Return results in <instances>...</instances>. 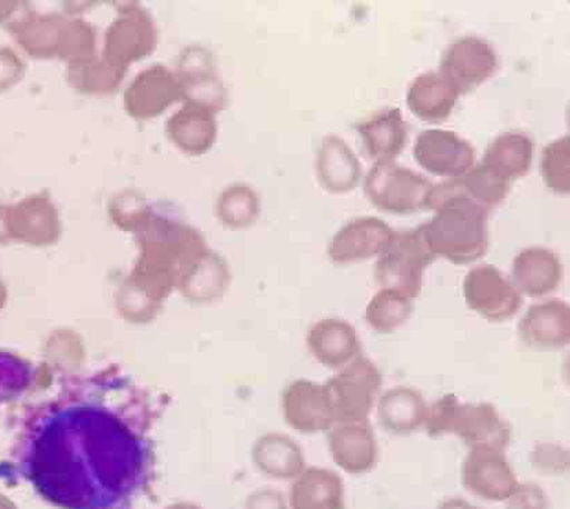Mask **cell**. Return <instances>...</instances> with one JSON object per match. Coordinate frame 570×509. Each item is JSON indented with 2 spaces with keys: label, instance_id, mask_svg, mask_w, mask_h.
<instances>
[{
  "label": "cell",
  "instance_id": "1",
  "mask_svg": "<svg viewBox=\"0 0 570 509\" xmlns=\"http://www.w3.org/2000/svg\"><path fill=\"white\" fill-rule=\"evenodd\" d=\"M147 447L134 427L101 403L50 410L29 433L26 476L63 509H119L147 476Z\"/></svg>",
  "mask_w": 570,
  "mask_h": 509
},
{
  "label": "cell",
  "instance_id": "2",
  "mask_svg": "<svg viewBox=\"0 0 570 509\" xmlns=\"http://www.w3.org/2000/svg\"><path fill=\"white\" fill-rule=\"evenodd\" d=\"M22 53L38 61L67 66L98 54V32L81 16L38 13L29 8L8 27Z\"/></svg>",
  "mask_w": 570,
  "mask_h": 509
},
{
  "label": "cell",
  "instance_id": "3",
  "mask_svg": "<svg viewBox=\"0 0 570 509\" xmlns=\"http://www.w3.org/2000/svg\"><path fill=\"white\" fill-rule=\"evenodd\" d=\"M432 211L433 218L421 224V229L435 258L466 266L485 257L490 248V213L462 196H451L440 201Z\"/></svg>",
  "mask_w": 570,
  "mask_h": 509
},
{
  "label": "cell",
  "instance_id": "4",
  "mask_svg": "<svg viewBox=\"0 0 570 509\" xmlns=\"http://www.w3.org/2000/svg\"><path fill=\"white\" fill-rule=\"evenodd\" d=\"M424 432L430 438L456 437L470 449L508 450L513 430L491 402H463L445 395L429 405Z\"/></svg>",
  "mask_w": 570,
  "mask_h": 509
},
{
  "label": "cell",
  "instance_id": "5",
  "mask_svg": "<svg viewBox=\"0 0 570 509\" xmlns=\"http://www.w3.org/2000/svg\"><path fill=\"white\" fill-rule=\"evenodd\" d=\"M159 29L154 16L138 2L120 4L105 29L101 56L115 67L129 72L134 63L155 53Z\"/></svg>",
  "mask_w": 570,
  "mask_h": 509
},
{
  "label": "cell",
  "instance_id": "6",
  "mask_svg": "<svg viewBox=\"0 0 570 509\" xmlns=\"http://www.w3.org/2000/svg\"><path fill=\"white\" fill-rule=\"evenodd\" d=\"M382 386L380 368L364 355L337 370L333 378L324 383L335 423L370 420L381 396Z\"/></svg>",
  "mask_w": 570,
  "mask_h": 509
},
{
  "label": "cell",
  "instance_id": "7",
  "mask_svg": "<svg viewBox=\"0 0 570 509\" xmlns=\"http://www.w3.org/2000/svg\"><path fill=\"white\" fill-rule=\"evenodd\" d=\"M433 183L422 173L392 163H375L364 179L366 199L377 210L393 216H412L426 210Z\"/></svg>",
  "mask_w": 570,
  "mask_h": 509
},
{
  "label": "cell",
  "instance_id": "8",
  "mask_svg": "<svg viewBox=\"0 0 570 509\" xmlns=\"http://www.w3.org/2000/svg\"><path fill=\"white\" fill-rule=\"evenodd\" d=\"M435 259L423 239L421 227L401 231L393 244L377 258L374 277L381 288L394 289L416 300L422 292L424 273Z\"/></svg>",
  "mask_w": 570,
  "mask_h": 509
},
{
  "label": "cell",
  "instance_id": "9",
  "mask_svg": "<svg viewBox=\"0 0 570 509\" xmlns=\"http://www.w3.org/2000/svg\"><path fill=\"white\" fill-rule=\"evenodd\" d=\"M463 297L471 311L493 323L513 320L523 305L510 277L493 265L470 269L463 280Z\"/></svg>",
  "mask_w": 570,
  "mask_h": 509
},
{
  "label": "cell",
  "instance_id": "10",
  "mask_svg": "<svg viewBox=\"0 0 570 509\" xmlns=\"http://www.w3.org/2000/svg\"><path fill=\"white\" fill-rule=\"evenodd\" d=\"M184 102V84L173 68L154 63L127 84L124 108L129 118L150 121Z\"/></svg>",
  "mask_w": 570,
  "mask_h": 509
},
{
  "label": "cell",
  "instance_id": "11",
  "mask_svg": "<svg viewBox=\"0 0 570 509\" xmlns=\"http://www.w3.org/2000/svg\"><path fill=\"white\" fill-rule=\"evenodd\" d=\"M499 57L493 46L480 37H461L448 46L439 72L459 94H470L498 72Z\"/></svg>",
  "mask_w": 570,
  "mask_h": 509
},
{
  "label": "cell",
  "instance_id": "12",
  "mask_svg": "<svg viewBox=\"0 0 570 509\" xmlns=\"http://www.w3.org/2000/svg\"><path fill=\"white\" fill-rule=\"evenodd\" d=\"M395 236L397 233L380 218H354L331 239L328 259L336 266H347L380 258L393 244Z\"/></svg>",
  "mask_w": 570,
  "mask_h": 509
},
{
  "label": "cell",
  "instance_id": "13",
  "mask_svg": "<svg viewBox=\"0 0 570 509\" xmlns=\"http://www.w3.org/2000/svg\"><path fill=\"white\" fill-rule=\"evenodd\" d=\"M462 483L479 499L500 502L508 500L520 482L504 450L480 448L469 450Z\"/></svg>",
  "mask_w": 570,
  "mask_h": 509
},
{
  "label": "cell",
  "instance_id": "14",
  "mask_svg": "<svg viewBox=\"0 0 570 509\" xmlns=\"http://www.w3.org/2000/svg\"><path fill=\"white\" fill-rule=\"evenodd\" d=\"M414 158L423 170L442 178H458L474 166L473 144L456 132L430 129L417 136Z\"/></svg>",
  "mask_w": 570,
  "mask_h": 509
},
{
  "label": "cell",
  "instance_id": "15",
  "mask_svg": "<svg viewBox=\"0 0 570 509\" xmlns=\"http://www.w3.org/2000/svg\"><path fill=\"white\" fill-rule=\"evenodd\" d=\"M327 442L335 465L351 476L374 470L380 460V443L370 420L335 423L327 432Z\"/></svg>",
  "mask_w": 570,
  "mask_h": 509
},
{
  "label": "cell",
  "instance_id": "16",
  "mask_svg": "<svg viewBox=\"0 0 570 509\" xmlns=\"http://www.w3.org/2000/svg\"><path fill=\"white\" fill-rule=\"evenodd\" d=\"M517 332L528 349L542 352L567 349L570 341L569 305L552 298L529 306Z\"/></svg>",
  "mask_w": 570,
  "mask_h": 509
},
{
  "label": "cell",
  "instance_id": "17",
  "mask_svg": "<svg viewBox=\"0 0 570 509\" xmlns=\"http://www.w3.org/2000/svg\"><path fill=\"white\" fill-rule=\"evenodd\" d=\"M306 340L314 360L334 372L363 355L357 329L342 318L330 317L314 322Z\"/></svg>",
  "mask_w": 570,
  "mask_h": 509
},
{
  "label": "cell",
  "instance_id": "18",
  "mask_svg": "<svg viewBox=\"0 0 570 509\" xmlns=\"http://www.w3.org/2000/svg\"><path fill=\"white\" fill-rule=\"evenodd\" d=\"M509 277L522 297L542 299L560 288L563 280L562 260L550 248H523L515 255Z\"/></svg>",
  "mask_w": 570,
  "mask_h": 509
},
{
  "label": "cell",
  "instance_id": "19",
  "mask_svg": "<svg viewBox=\"0 0 570 509\" xmlns=\"http://www.w3.org/2000/svg\"><path fill=\"white\" fill-rule=\"evenodd\" d=\"M11 239L45 244L57 239L61 212L49 192H35L10 204Z\"/></svg>",
  "mask_w": 570,
  "mask_h": 509
},
{
  "label": "cell",
  "instance_id": "20",
  "mask_svg": "<svg viewBox=\"0 0 570 509\" xmlns=\"http://www.w3.org/2000/svg\"><path fill=\"white\" fill-rule=\"evenodd\" d=\"M219 134L218 114L183 102L166 121V137L179 152L200 158L215 147Z\"/></svg>",
  "mask_w": 570,
  "mask_h": 509
},
{
  "label": "cell",
  "instance_id": "21",
  "mask_svg": "<svg viewBox=\"0 0 570 509\" xmlns=\"http://www.w3.org/2000/svg\"><path fill=\"white\" fill-rule=\"evenodd\" d=\"M363 150L375 163H392L397 159L409 142V123L400 108H387L356 126Z\"/></svg>",
  "mask_w": 570,
  "mask_h": 509
},
{
  "label": "cell",
  "instance_id": "22",
  "mask_svg": "<svg viewBox=\"0 0 570 509\" xmlns=\"http://www.w3.org/2000/svg\"><path fill=\"white\" fill-rule=\"evenodd\" d=\"M429 405L422 392L410 386L382 391L375 405L377 425L392 437H411L422 430Z\"/></svg>",
  "mask_w": 570,
  "mask_h": 509
},
{
  "label": "cell",
  "instance_id": "23",
  "mask_svg": "<svg viewBox=\"0 0 570 509\" xmlns=\"http://www.w3.org/2000/svg\"><path fill=\"white\" fill-rule=\"evenodd\" d=\"M285 415L296 431L316 433L330 431L335 425V416L331 408L324 385L313 380H298L285 395Z\"/></svg>",
  "mask_w": 570,
  "mask_h": 509
},
{
  "label": "cell",
  "instance_id": "24",
  "mask_svg": "<svg viewBox=\"0 0 570 509\" xmlns=\"http://www.w3.org/2000/svg\"><path fill=\"white\" fill-rule=\"evenodd\" d=\"M316 176L325 192L347 194L362 181V163L341 137L328 134L317 150Z\"/></svg>",
  "mask_w": 570,
  "mask_h": 509
},
{
  "label": "cell",
  "instance_id": "25",
  "mask_svg": "<svg viewBox=\"0 0 570 509\" xmlns=\"http://www.w3.org/2000/svg\"><path fill=\"white\" fill-rule=\"evenodd\" d=\"M459 92L439 71H428L412 80L406 90V103L416 118L426 123H442L455 109Z\"/></svg>",
  "mask_w": 570,
  "mask_h": 509
},
{
  "label": "cell",
  "instance_id": "26",
  "mask_svg": "<svg viewBox=\"0 0 570 509\" xmlns=\"http://www.w3.org/2000/svg\"><path fill=\"white\" fill-rule=\"evenodd\" d=\"M534 153L532 138L519 131H509L494 138L487 148L481 164L508 183L525 177L531 170Z\"/></svg>",
  "mask_w": 570,
  "mask_h": 509
},
{
  "label": "cell",
  "instance_id": "27",
  "mask_svg": "<svg viewBox=\"0 0 570 509\" xmlns=\"http://www.w3.org/2000/svg\"><path fill=\"white\" fill-rule=\"evenodd\" d=\"M295 509H346L345 483L330 468H305L293 489Z\"/></svg>",
  "mask_w": 570,
  "mask_h": 509
},
{
  "label": "cell",
  "instance_id": "28",
  "mask_svg": "<svg viewBox=\"0 0 570 509\" xmlns=\"http://www.w3.org/2000/svg\"><path fill=\"white\" fill-rule=\"evenodd\" d=\"M66 82L78 94L104 98L116 94L124 86L127 72L98 53L66 67Z\"/></svg>",
  "mask_w": 570,
  "mask_h": 509
},
{
  "label": "cell",
  "instance_id": "29",
  "mask_svg": "<svg viewBox=\"0 0 570 509\" xmlns=\"http://www.w3.org/2000/svg\"><path fill=\"white\" fill-rule=\"evenodd\" d=\"M414 309V299L394 289L381 288L366 305L365 322L376 333L392 335L411 320Z\"/></svg>",
  "mask_w": 570,
  "mask_h": 509
},
{
  "label": "cell",
  "instance_id": "30",
  "mask_svg": "<svg viewBox=\"0 0 570 509\" xmlns=\"http://www.w3.org/2000/svg\"><path fill=\"white\" fill-rule=\"evenodd\" d=\"M261 196L252 184L230 183L220 190L215 200V217L225 227L244 229L252 227L261 216Z\"/></svg>",
  "mask_w": 570,
  "mask_h": 509
},
{
  "label": "cell",
  "instance_id": "31",
  "mask_svg": "<svg viewBox=\"0 0 570 509\" xmlns=\"http://www.w3.org/2000/svg\"><path fill=\"white\" fill-rule=\"evenodd\" d=\"M155 216V208L136 190H121L108 201V217L124 230L142 231Z\"/></svg>",
  "mask_w": 570,
  "mask_h": 509
},
{
  "label": "cell",
  "instance_id": "32",
  "mask_svg": "<svg viewBox=\"0 0 570 509\" xmlns=\"http://www.w3.org/2000/svg\"><path fill=\"white\" fill-rule=\"evenodd\" d=\"M546 187L558 194L570 192V138L562 136L547 143L540 160Z\"/></svg>",
  "mask_w": 570,
  "mask_h": 509
},
{
  "label": "cell",
  "instance_id": "33",
  "mask_svg": "<svg viewBox=\"0 0 570 509\" xmlns=\"http://www.w3.org/2000/svg\"><path fill=\"white\" fill-rule=\"evenodd\" d=\"M173 69L184 86L218 74L217 58L212 50L200 44L185 48Z\"/></svg>",
  "mask_w": 570,
  "mask_h": 509
},
{
  "label": "cell",
  "instance_id": "34",
  "mask_svg": "<svg viewBox=\"0 0 570 509\" xmlns=\"http://www.w3.org/2000/svg\"><path fill=\"white\" fill-rule=\"evenodd\" d=\"M184 102L208 109L215 114L226 111L230 103V92L223 79L212 77L184 86Z\"/></svg>",
  "mask_w": 570,
  "mask_h": 509
},
{
  "label": "cell",
  "instance_id": "35",
  "mask_svg": "<svg viewBox=\"0 0 570 509\" xmlns=\"http://www.w3.org/2000/svg\"><path fill=\"white\" fill-rule=\"evenodd\" d=\"M269 465L278 476L298 477L305 470V456L302 449L287 438L275 439L271 443Z\"/></svg>",
  "mask_w": 570,
  "mask_h": 509
},
{
  "label": "cell",
  "instance_id": "36",
  "mask_svg": "<svg viewBox=\"0 0 570 509\" xmlns=\"http://www.w3.org/2000/svg\"><path fill=\"white\" fill-rule=\"evenodd\" d=\"M27 73L24 58L13 48H0V94L14 89L21 83Z\"/></svg>",
  "mask_w": 570,
  "mask_h": 509
},
{
  "label": "cell",
  "instance_id": "37",
  "mask_svg": "<svg viewBox=\"0 0 570 509\" xmlns=\"http://www.w3.org/2000/svg\"><path fill=\"white\" fill-rule=\"evenodd\" d=\"M532 465L539 472L546 476H560L568 471L569 455L568 450L560 445H540L531 455Z\"/></svg>",
  "mask_w": 570,
  "mask_h": 509
},
{
  "label": "cell",
  "instance_id": "38",
  "mask_svg": "<svg viewBox=\"0 0 570 509\" xmlns=\"http://www.w3.org/2000/svg\"><path fill=\"white\" fill-rule=\"evenodd\" d=\"M505 502L508 509H550L546 491L533 482L519 483Z\"/></svg>",
  "mask_w": 570,
  "mask_h": 509
},
{
  "label": "cell",
  "instance_id": "39",
  "mask_svg": "<svg viewBox=\"0 0 570 509\" xmlns=\"http://www.w3.org/2000/svg\"><path fill=\"white\" fill-rule=\"evenodd\" d=\"M29 8L31 6L28 2H21V0H0V26L8 27L10 22H13Z\"/></svg>",
  "mask_w": 570,
  "mask_h": 509
},
{
  "label": "cell",
  "instance_id": "40",
  "mask_svg": "<svg viewBox=\"0 0 570 509\" xmlns=\"http://www.w3.org/2000/svg\"><path fill=\"white\" fill-rule=\"evenodd\" d=\"M9 216L10 204H0V244L11 240Z\"/></svg>",
  "mask_w": 570,
  "mask_h": 509
},
{
  "label": "cell",
  "instance_id": "41",
  "mask_svg": "<svg viewBox=\"0 0 570 509\" xmlns=\"http://www.w3.org/2000/svg\"><path fill=\"white\" fill-rule=\"evenodd\" d=\"M438 509H481L474 505H471L468 500L461 499V497H453L442 501Z\"/></svg>",
  "mask_w": 570,
  "mask_h": 509
},
{
  "label": "cell",
  "instance_id": "42",
  "mask_svg": "<svg viewBox=\"0 0 570 509\" xmlns=\"http://www.w3.org/2000/svg\"><path fill=\"white\" fill-rule=\"evenodd\" d=\"M3 295H4L3 287H2V283H0V305H2V302H3Z\"/></svg>",
  "mask_w": 570,
  "mask_h": 509
}]
</instances>
